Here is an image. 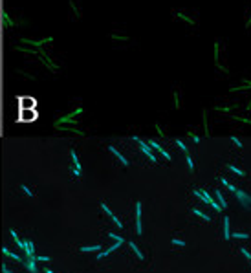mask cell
I'll list each match as a JSON object with an SVG mask.
<instances>
[{
    "mask_svg": "<svg viewBox=\"0 0 251 273\" xmlns=\"http://www.w3.org/2000/svg\"><path fill=\"white\" fill-rule=\"evenodd\" d=\"M132 139L134 141H138V145H139V149H141V152H143V154L152 161V163H158V158L154 156V152H152V147L149 145V143H145V141L143 139H139L138 136H132Z\"/></svg>",
    "mask_w": 251,
    "mask_h": 273,
    "instance_id": "cell-1",
    "label": "cell"
},
{
    "mask_svg": "<svg viewBox=\"0 0 251 273\" xmlns=\"http://www.w3.org/2000/svg\"><path fill=\"white\" fill-rule=\"evenodd\" d=\"M83 112V108H75L73 112H70V114H66V116H62V117H59L57 121H55V127H59V125H62V123H77L75 121V116H79Z\"/></svg>",
    "mask_w": 251,
    "mask_h": 273,
    "instance_id": "cell-2",
    "label": "cell"
},
{
    "mask_svg": "<svg viewBox=\"0 0 251 273\" xmlns=\"http://www.w3.org/2000/svg\"><path fill=\"white\" fill-rule=\"evenodd\" d=\"M39 59L46 64V68H48L50 72H59V64H55V62H53V61H51V59L46 55V51H44V50H40V48H39Z\"/></svg>",
    "mask_w": 251,
    "mask_h": 273,
    "instance_id": "cell-3",
    "label": "cell"
},
{
    "mask_svg": "<svg viewBox=\"0 0 251 273\" xmlns=\"http://www.w3.org/2000/svg\"><path fill=\"white\" fill-rule=\"evenodd\" d=\"M235 196H236V200H238V203L244 207V209H249L251 207V196L247 194V192H244V191H240V189H236L235 191Z\"/></svg>",
    "mask_w": 251,
    "mask_h": 273,
    "instance_id": "cell-4",
    "label": "cell"
},
{
    "mask_svg": "<svg viewBox=\"0 0 251 273\" xmlns=\"http://www.w3.org/2000/svg\"><path fill=\"white\" fill-rule=\"evenodd\" d=\"M53 40V37H46V39H40V40H31V39H22V40H20V42H22V44H28V46H33V48H42V46H44L46 44V42H51Z\"/></svg>",
    "mask_w": 251,
    "mask_h": 273,
    "instance_id": "cell-5",
    "label": "cell"
},
{
    "mask_svg": "<svg viewBox=\"0 0 251 273\" xmlns=\"http://www.w3.org/2000/svg\"><path fill=\"white\" fill-rule=\"evenodd\" d=\"M147 143H149V145H150L152 149H154V150L161 152V156H163V158H165L167 161H171V160H172V156H171V154H169V152H167L165 149H163V147H161L160 143H156V141H154V139H147Z\"/></svg>",
    "mask_w": 251,
    "mask_h": 273,
    "instance_id": "cell-6",
    "label": "cell"
},
{
    "mask_svg": "<svg viewBox=\"0 0 251 273\" xmlns=\"http://www.w3.org/2000/svg\"><path fill=\"white\" fill-rule=\"evenodd\" d=\"M24 255L26 257H31V258H35L37 255H35V246H33V240H29V238H26L24 240Z\"/></svg>",
    "mask_w": 251,
    "mask_h": 273,
    "instance_id": "cell-7",
    "label": "cell"
},
{
    "mask_svg": "<svg viewBox=\"0 0 251 273\" xmlns=\"http://www.w3.org/2000/svg\"><path fill=\"white\" fill-rule=\"evenodd\" d=\"M136 233H143V225H141V202H136Z\"/></svg>",
    "mask_w": 251,
    "mask_h": 273,
    "instance_id": "cell-8",
    "label": "cell"
},
{
    "mask_svg": "<svg viewBox=\"0 0 251 273\" xmlns=\"http://www.w3.org/2000/svg\"><path fill=\"white\" fill-rule=\"evenodd\" d=\"M121 244H123V242H117V244H114V246H110V247H106L105 251H97V255H95V258H97V260H101L103 257H108V255H110V253H112V251H116V249H117L119 246H121Z\"/></svg>",
    "mask_w": 251,
    "mask_h": 273,
    "instance_id": "cell-9",
    "label": "cell"
},
{
    "mask_svg": "<svg viewBox=\"0 0 251 273\" xmlns=\"http://www.w3.org/2000/svg\"><path fill=\"white\" fill-rule=\"evenodd\" d=\"M108 150H110L112 154H114V156H116V158H117L119 161L123 163V167H128V165H130V163H128V160H127V158H125V156L121 154V152H119V150H117V149L114 147V145H110V147H108Z\"/></svg>",
    "mask_w": 251,
    "mask_h": 273,
    "instance_id": "cell-10",
    "label": "cell"
},
{
    "mask_svg": "<svg viewBox=\"0 0 251 273\" xmlns=\"http://www.w3.org/2000/svg\"><path fill=\"white\" fill-rule=\"evenodd\" d=\"M24 266H26V269H28L29 273H39V269H37V260H35V258L26 257V260H24Z\"/></svg>",
    "mask_w": 251,
    "mask_h": 273,
    "instance_id": "cell-11",
    "label": "cell"
},
{
    "mask_svg": "<svg viewBox=\"0 0 251 273\" xmlns=\"http://www.w3.org/2000/svg\"><path fill=\"white\" fill-rule=\"evenodd\" d=\"M224 238H231V225H229V216H224Z\"/></svg>",
    "mask_w": 251,
    "mask_h": 273,
    "instance_id": "cell-12",
    "label": "cell"
},
{
    "mask_svg": "<svg viewBox=\"0 0 251 273\" xmlns=\"http://www.w3.org/2000/svg\"><path fill=\"white\" fill-rule=\"evenodd\" d=\"M9 233H11V238H13V242H15V244H17V246L20 247V249H24V240H22V238L18 236V233L15 231V229H11V231H9Z\"/></svg>",
    "mask_w": 251,
    "mask_h": 273,
    "instance_id": "cell-13",
    "label": "cell"
},
{
    "mask_svg": "<svg viewBox=\"0 0 251 273\" xmlns=\"http://www.w3.org/2000/svg\"><path fill=\"white\" fill-rule=\"evenodd\" d=\"M214 196H216V200L220 202V207H222V209H227V202H225V198H224V194L220 192V189L214 191Z\"/></svg>",
    "mask_w": 251,
    "mask_h": 273,
    "instance_id": "cell-14",
    "label": "cell"
},
{
    "mask_svg": "<svg viewBox=\"0 0 251 273\" xmlns=\"http://www.w3.org/2000/svg\"><path fill=\"white\" fill-rule=\"evenodd\" d=\"M2 253H4L6 257H9V258L17 260V262H24V260H22V257H20V255H15V253H11V251H9L7 247H2Z\"/></svg>",
    "mask_w": 251,
    "mask_h": 273,
    "instance_id": "cell-15",
    "label": "cell"
},
{
    "mask_svg": "<svg viewBox=\"0 0 251 273\" xmlns=\"http://www.w3.org/2000/svg\"><path fill=\"white\" fill-rule=\"evenodd\" d=\"M128 246H130V249H132V251H134V253H136V257H138V258H141V260H143V258H145V255H143V253H141V249H139V247H138V246H136V244L132 242V240H128Z\"/></svg>",
    "mask_w": 251,
    "mask_h": 273,
    "instance_id": "cell-16",
    "label": "cell"
},
{
    "mask_svg": "<svg viewBox=\"0 0 251 273\" xmlns=\"http://www.w3.org/2000/svg\"><path fill=\"white\" fill-rule=\"evenodd\" d=\"M70 156H72V160H73V167L77 169V171H81V167H83V165H81V161H79V158H77V152H75V150L72 149V150H70Z\"/></svg>",
    "mask_w": 251,
    "mask_h": 273,
    "instance_id": "cell-17",
    "label": "cell"
},
{
    "mask_svg": "<svg viewBox=\"0 0 251 273\" xmlns=\"http://www.w3.org/2000/svg\"><path fill=\"white\" fill-rule=\"evenodd\" d=\"M15 50L22 51V53H29V55H39V50H29V48H26V46H20V44H17V46H15Z\"/></svg>",
    "mask_w": 251,
    "mask_h": 273,
    "instance_id": "cell-18",
    "label": "cell"
},
{
    "mask_svg": "<svg viewBox=\"0 0 251 273\" xmlns=\"http://www.w3.org/2000/svg\"><path fill=\"white\" fill-rule=\"evenodd\" d=\"M231 172H235V174H238V176H246V171H242V169H238V167H235V165H231V163H227L225 165Z\"/></svg>",
    "mask_w": 251,
    "mask_h": 273,
    "instance_id": "cell-19",
    "label": "cell"
},
{
    "mask_svg": "<svg viewBox=\"0 0 251 273\" xmlns=\"http://www.w3.org/2000/svg\"><path fill=\"white\" fill-rule=\"evenodd\" d=\"M81 251H83V253H88V251H90V253H92V251H101V246L99 244H95V246H83Z\"/></svg>",
    "mask_w": 251,
    "mask_h": 273,
    "instance_id": "cell-20",
    "label": "cell"
},
{
    "mask_svg": "<svg viewBox=\"0 0 251 273\" xmlns=\"http://www.w3.org/2000/svg\"><path fill=\"white\" fill-rule=\"evenodd\" d=\"M55 128H61V130H68V132H73V134H79V136H84L83 130H77V128H73V127H55Z\"/></svg>",
    "mask_w": 251,
    "mask_h": 273,
    "instance_id": "cell-21",
    "label": "cell"
},
{
    "mask_svg": "<svg viewBox=\"0 0 251 273\" xmlns=\"http://www.w3.org/2000/svg\"><path fill=\"white\" fill-rule=\"evenodd\" d=\"M192 213L196 214V216H200V218H203V220L205 222H211V216L209 214H205L203 211H200V209H196V207H194V209H192Z\"/></svg>",
    "mask_w": 251,
    "mask_h": 273,
    "instance_id": "cell-22",
    "label": "cell"
},
{
    "mask_svg": "<svg viewBox=\"0 0 251 273\" xmlns=\"http://www.w3.org/2000/svg\"><path fill=\"white\" fill-rule=\"evenodd\" d=\"M236 108H238V105L235 103V105H231V106H214V110H220V112H233V110H236Z\"/></svg>",
    "mask_w": 251,
    "mask_h": 273,
    "instance_id": "cell-23",
    "label": "cell"
},
{
    "mask_svg": "<svg viewBox=\"0 0 251 273\" xmlns=\"http://www.w3.org/2000/svg\"><path fill=\"white\" fill-rule=\"evenodd\" d=\"M231 238H235V240H246V238H249V235L247 233H236V231H233Z\"/></svg>",
    "mask_w": 251,
    "mask_h": 273,
    "instance_id": "cell-24",
    "label": "cell"
},
{
    "mask_svg": "<svg viewBox=\"0 0 251 273\" xmlns=\"http://www.w3.org/2000/svg\"><path fill=\"white\" fill-rule=\"evenodd\" d=\"M4 26H6V28H11V26H15V20H11V18H9L7 11H4Z\"/></svg>",
    "mask_w": 251,
    "mask_h": 273,
    "instance_id": "cell-25",
    "label": "cell"
},
{
    "mask_svg": "<svg viewBox=\"0 0 251 273\" xmlns=\"http://www.w3.org/2000/svg\"><path fill=\"white\" fill-rule=\"evenodd\" d=\"M176 17H178V18H181V20H185V22H187V24H191V26H194V24H196L194 20H191V18H189L187 15H183V13H180V11L176 13Z\"/></svg>",
    "mask_w": 251,
    "mask_h": 273,
    "instance_id": "cell-26",
    "label": "cell"
},
{
    "mask_svg": "<svg viewBox=\"0 0 251 273\" xmlns=\"http://www.w3.org/2000/svg\"><path fill=\"white\" fill-rule=\"evenodd\" d=\"M218 53H220V44H218V42H214V66H216V64H220Z\"/></svg>",
    "mask_w": 251,
    "mask_h": 273,
    "instance_id": "cell-27",
    "label": "cell"
},
{
    "mask_svg": "<svg viewBox=\"0 0 251 273\" xmlns=\"http://www.w3.org/2000/svg\"><path fill=\"white\" fill-rule=\"evenodd\" d=\"M68 4H70V7H72V11L75 13V17L77 18H81V13H79V9H77V6L73 4V0H68Z\"/></svg>",
    "mask_w": 251,
    "mask_h": 273,
    "instance_id": "cell-28",
    "label": "cell"
},
{
    "mask_svg": "<svg viewBox=\"0 0 251 273\" xmlns=\"http://www.w3.org/2000/svg\"><path fill=\"white\" fill-rule=\"evenodd\" d=\"M171 242H172V246H180V247H183V246H187V242H185V240H180V238H172V240H171Z\"/></svg>",
    "mask_w": 251,
    "mask_h": 273,
    "instance_id": "cell-29",
    "label": "cell"
},
{
    "mask_svg": "<svg viewBox=\"0 0 251 273\" xmlns=\"http://www.w3.org/2000/svg\"><path fill=\"white\" fill-rule=\"evenodd\" d=\"M202 119H203V128H205V136H209V128H207V112H202Z\"/></svg>",
    "mask_w": 251,
    "mask_h": 273,
    "instance_id": "cell-30",
    "label": "cell"
},
{
    "mask_svg": "<svg viewBox=\"0 0 251 273\" xmlns=\"http://www.w3.org/2000/svg\"><path fill=\"white\" fill-rule=\"evenodd\" d=\"M185 160H187V165H189V171H191V172H194V161H192V158H191L189 154H185Z\"/></svg>",
    "mask_w": 251,
    "mask_h": 273,
    "instance_id": "cell-31",
    "label": "cell"
},
{
    "mask_svg": "<svg viewBox=\"0 0 251 273\" xmlns=\"http://www.w3.org/2000/svg\"><path fill=\"white\" fill-rule=\"evenodd\" d=\"M101 209H103V211H105V213H106V214H108V216H110V218H112V216H114V213H112V211H110V207H108V205H106V203H105V202H101Z\"/></svg>",
    "mask_w": 251,
    "mask_h": 273,
    "instance_id": "cell-32",
    "label": "cell"
},
{
    "mask_svg": "<svg viewBox=\"0 0 251 273\" xmlns=\"http://www.w3.org/2000/svg\"><path fill=\"white\" fill-rule=\"evenodd\" d=\"M229 139H231V141H233V143H235V145H236L238 149H242V147H244V145H242V141H240V139H238L236 136H231V138H229Z\"/></svg>",
    "mask_w": 251,
    "mask_h": 273,
    "instance_id": "cell-33",
    "label": "cell"
},
{
    "mask_svg": "<svg viewBox=\"0 0 251 273\" xmlns=\"http://www.w3.org/2000/svg\"><path fill=\"white\" fill-rule=\"evenodd\" d=\"M176 145H178V147H180V149H181V150L185 152V154H187V152H189V149H187V147H185V143H183V141H181V139H176Z\"/></svg>",
    "mask_w": 251,
    "mask_h": 273,
    "instance_id": "cell-34",
    "label": "cell"
},
{
    "mask_svg": "<svg viewBox=\"0 0 251 273\" xmlns=\"http://www.w3.org/2000/svg\"><path fill=\"white\" fill-rule=\"evenodd\" d=\"M0 268H2V273H15L11 268H9V266L6 264V262H2V266H0Z\"/></svg>",
    "mask_w": 251,
    "mask_h": 273,
    "instance_id": "cell-35",
    "label": "cell"
},
{
    "mask_svg": "<svg viewBox=\"0 0 251 273\" xmlns=\"http://www.w3.org/2000/svg\"><path fill=\"white\" fill-rule=\"evenodd\" d=\"M20 189H22V191H24V192L29 196V198H33V192L29 191V187H28V185H24V183H22V185H20Z\"/></svg>",
    "mask_w": 251,
    "mask_h": 273,
    "instance_id": "cell-36",
    "label": "cell"
},
{
    "mask_svg": "<svg viewBox=\"0 0 251 273\" xmlns=\"http://www.w3.org/2000/svg\"><path fill=\"white\" fill-rule=\"evenodd\" d=\"M35 260H37V262H48V260H50V257H48V255H37V257H35Z\"/></svg>",
    "mask_w": 251,
    "mask_h": 273,
    "instance_id": "cell-37",
    "label": "cell"
},
{
    "mask_svg": "<svg viewBox=\"0 0 251 273\" xmlns=\"http://www.w3.org/2000/svg\"><path fill=\"white\" fill-rule=\"evenodd\" d=\"M187 136H189V138H192V141H194V143H200V138H198V136H196L194 132H191V130H189V132H187Z\"/></svg>",
    "mask_w": 251,
    "mask_h": 273,
    "instance_id": "cell-38",
    "label": "cell"
},
{
    "mask_svg": "<svg viewBox=\"0 0 251 273\" xmlns=\"http://www.w3.org/2000/svg\"><path fill=\"white\" fill-rule=\"evenodd\" d=\"M112 39H114V40H128L127 35H112Z\"/></svg>",
    "mask_w": 251,
    "mask_h": 273,
    "instance_id": "cell-39",
    "label": "cell"
},
{
    "mask_svg": "<svg viewBox=\"0 0 251 273\" xmlns=\"http://www.w3.org/2000/svg\"><path fill=\"white\" fill-rule=\"evenodd\" d=\"M240 253H242V255H244V257H246V258H247V260H249V258H251V253H249V251H247V249H246V247H242V249H240Z\"/></svg>",
    "mask_w": 251,
    "mask_h": 273,
    "instance_id": "cell-40",
    "label": "cell"
},
{
    "mask_svg": "<svg viewBox=\"0 0 251 273\" xmlns=\"http://www.w3.org/2000/svg\"><path fill=\"white\" fill-rule=\"evenodd\" d=\"M18 73H20V75H26V77H29L31 81H35V75H31V73H28V72H22V70H18Z\"/></svg>",
    "mask_w": 251,
    "mask_h": 273,
    "instance_id": "cell-41",
    "label": "cell"
},
{
    "mask_svg": "<svg viewBox=\"0 0 251 273\" xmlns=\"http://www.w3.org/2000/svg\"><path fill=\"white\" fill-rule=\"evenodd\" d=\"M174 106L180 108V99H178V92H174Z\"/></svg>",
    "mask_w": 251,
    "mask_h": 273,
    "instance_id": "cell-42",
    "label": "cell"
},
{
    "mask_svg": "<svg viewBox=\"0 0 251 273\" xmlns=\"http://www.w3.org/2000/svg\"><path fill=\"white\" fill-rule=\"evenodd\" d=\"M108 236H110V238H114V240H125V238H121V236H117L116 233H108Z\"/></svg>",
    "mask_w": 251,
    "mask_h": 273,
    "instance_id": "cell-43",
    "label": "cell"
},
{
    "mask_svg": "<svg viewBox=\"0 0 251 273\" xmlns=\"http://www.w3.org/2000/svg\"><path fill=\"white\" fill-rule=\"evenodd\" d=\"M70 171H72V174H73V176H81V171H77V169H73V167H72Z\"/></svg>",
    "mask_w": 251,
    "mask_h": 273,
    "instance_id": "cell-44",
    "label": "cell"
},
{
    "mask_svg": "<svg viewBox=\"0 0 251 273\" xmlns=\"http://www.w3.org/2000/svg\"><path fill=\"white\" fill-rule=\"evenodd\" d=\"M225 187H227L229 191H231V192H235V191H236V187H235V185H231V183H227V185H225Z\"/></svg>",
    "mask_w": 251,
    "mask_h": 273,
    "instance_id": "cell-45",
    "label": "cell"
},
{
    "mask_svg": "<svg viewBox=\"0 0 251 273\" xmlns=\"http://www.w3.org/2000/svg\"><path fill=\"white\" fill-rule=\"evenodd\" d=\"M156 130H158V134H160V136H161V138H163V130H161V128H160V125H156Z\"/></svg>",
    "mask_w": 251,
    "mask_h": 273,
    "instance_id": "cell-46",
    "label": "cell"
},
{
    "mask_svg": "<svg viewBox=\"0 0 251 273\" xmlns=\"http://www.w3.org/2000/svg\"><path fill=\"white\" fill-rule=\"evenodd\" d=\"M44 273H55L53 269H48V268H44Z\"/></svg>",
    "mask_w": 251,
    "mask_h": 273,
    "instance_id": "cell-47",
    "label": "cell"
},
{
    "mask_svg": "<svg viewBox=\"0 0 251 273\" xmlns=\"http://www.w3.org/2000/svg\"><path fill=\"white\" fill-rule=\"evenodd\" d=\"M246 110H251V99H249V103H247V106H246Z\"/></svg>",
    "mask_w": 251,
    "mask_h": 273,
    "instance_id": "cell-48",
    "label": "cell"
},
{
    "mask_svg": "<svg viewBox=\"0 0 251 273\" xmlns=\"http://www.w3.org/2000/svg\"><path fill=\"white\" fill-rule=\"evenodd\" d=\"M249 26H251V17H249V20L246 22V28H249Z\"/></svg>",
    "mask_w": 251,
    "mask_h": 273,
    "instance_id": "cell-49",
    "label": "cell"
},
{
    "mask_svg": "<svg viewBox=\"0 0 251 273\" xmlns=\"http://www.w3.org/2000/svg\"><path fill=\"white\" fill-rule=\"evenodd\" d=\"M249 264H251V258H249Z\"/></svg>",
    "mask_w": 251,
    "mask_h": 273,
    "instance_id": "cell-50",
    "label": "cell"
}]
</instances>
